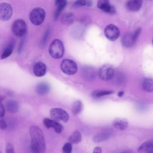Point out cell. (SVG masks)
I'll use <instances>...</instances> for the list:
<instances>
[{
    "instance_id": "6da1fadb",
    "label": "cell",
    "mask_w": 153,
    "mask_h": 153,
    "mask_svg": "<svg viewBox=\"0 0 153 153\" xmlns=\"http://www.w3.org/2000/svg\"><path fill=\"white\" fill-rule=\"evenodd\" d=\"M31 138L30 148L35 153H44L46 150L45 142L43 133L41 129L35 125L31 126L29 128Z\"/></svg>"
},
{
    "instance_id": "7a4b0ae2",
    "label": "cell",
    "mask_w": 153,
    "mask_h": 153,
    "mask_svg": "<svg viewBox=\"0 0 153 153\" xmlns=\"http://www.w3.org/2000/svg\"><path fill=\"white\" fill-rule=\"evenodd\" d=\"M48 51L50 55L54 59H59L62 58L64 52L62 42L58 39H54L50 45Z\"/></svg>"
},
{
    "instance_id": "3957f363",
    "label": "cell",
    "mask_w": 153,
    "mask_h": 153,
    "mask_svg": "<svg viewBox=\"0 0 153 153\" xmlns=\"http://www.w3.org/2000/svg\"><path fill=\"white\" fill-rule=\"evenodd\" d=\"M45 16L44 10L40 7L33 9L29 15V19L31 22L35 25H39L44 21Z\"/></svg>"
},
{
    "instance_id": "277c9868",
    "label": "cell",
    "mask_w": 153,
    "mask_h": 153,
    "mask_svg": "<svg viewBox=\"0 0 153 153\" xmlns=\"http://www.w3.org/2000/svg\"><path fill=\"white\" fill-rule=\"evenodd\" d=\"M12 30L14 34L17 37L24 36L27 32V26L25 22L22 19L15 20L13 24Z\"/></svg>"
},
{
    "instance_id": "5b68a950",
    "label": "cell",
    "mask_w": 153,
    "mask_h": 153,
    "mask_svg": "<svg viewBox=\"0 0 153 153\" xmlns=\"http://www.w3.org/2000/svg\"><path fill=\"white\" fill-rule=\"evenodd\" d=\"M61 69L65 74L68 75L75 74L77 70V66L76 62L69 59H65L61 64Z\"/></svg>"
},
{
    "instance_id": "8992f818",
    "label": "cell",
    "mask_w": 153,
    "mask_h": 153,
    "mask_svg": "<svg viewBox=\"0 0 153 153\" xmlns=\"http://www.w3.org/2000/svg\"><path fill=\"white\" fill-rule=\"evenodd\" d=\"M50 116L52 118L56 121L62 120L66 123L69 119L68 114L64 110L59 108H52L50 111Z\"/></svg>"
},
{
    "instance_id": "52a82bcc",
    "label": "cell",
    "mask_w": 153,
    "mask_h": 153,
    "mask_svg": "<svg viewBox=\"0 0 153 153\" xmlns=\"http://www.w3.org/2000/svg\"><path fill=\"white\" fill-rule=\"evenodd\" d=\"M13 13V9L9 4L3 2L0 4V20L6 21L9 20Z\"/></svg>"
},
{
    "instance_id": "ba28073f",
    "label": "cell",
    "mask_w": 153,
    "mask_h": 153,
    "mask_svg": "<svg viewBox=\"0 0 153 153\" xmlns=\"http://www.w3.org/2000/svg\"><path fill=\"white\" fill-rule=\"evenodd\" d=\"M114 73V70L112 66L109 65H105L100 68L98 75L101 79L107 81L112 78Z\"/></svg>"
},
{
    "instance_id": "9c48e42d",
    "label": "cell",
    "mask_w": 153,
    "mask_h": 153,
    "mask_svg": "<svg viewBox=\"0 0 153 153\" xmlns=\"http://www.w3.org/2000/svg\"><path fill=\"white\" fill-rule=\"evenodd\" d=\"M104 32L106 37L112 41H114L117 39L120 33L118 28L113 24L107 25L105 28Z\"/></svg>"
},
{
    "instance_id": "30bf717a",
    "label": "cell",
    "mask_w": 153,
    "mask_h": 153,
    "mask_svg": "<svg viewBox=\"0 0 153 153\" xmlns=\"http://www.w3.org/2000/svg\"><path fill=\"white\" fill-rule=\"evenodd\" d=\"M97 6L101 10L110 14H114L116 12L115 8L110 4L109 0H99Z\"/></svg>"
},
{
    "instance_id": "8fae6325",
    "label": "cell",
    "mask_w": 153,
    "mask_h": 153,
    "mask_svg": "<svg viewBox=\"0 0 153 153\" xmlns=\"http://www.w3.org/2000/svg\"><path fill=\"white\" fill-rule=\"evenodd\" d=\"M43 123L47 128H53L56 132L61 133L63 130V126L56 121L48 118H45L43 120Z\"/></svg>"
},
{
    "instance_id": "7c38bea8",
    "label": "cell",
    "mask_w": 153,
    "mask_h": 153,
    "mask_svg": "<svg viewBox=\"0 0 153 153\" xmlns=\"http://www.w3.org/2000/svg\"><path fill=\"white\" fill-rule=\"evenodd\" d=\"M137 150L139 153H153V140H150L143 143L138 148Z\"/></svg>"
},
{
    "instance_id": "4fadbf2b",
    "label": "cell",
    "mask_w": 153,
    "mask_h": 153,
    "mask_svg": "<svg viewBox=\"0 0 153 153\" xmlns=\"http://www.w3.org/2000/svg\"><path fill=\"white\" fill-rule=\"evenodd\" d=\"M46 65L41 62L36 63L34 66L33 73L37 76L41 77L44 76L46 73Z\"/></svg>"
},
{
    "instance_id": "5bb4252c",
    "label": "cell",
    "mask_w": 153,
    "mask_h": 153,
    "mask_svg": "<svg viewBox=\"0 0 153 153\" xmlns=\"http://www.w3.org/2000/svg\"><path fill=\"white\" fill-rule=\"evenodd\" d=\"M113 126L121 130L126 129L128 126V122L126 119L120 118H117L113 121Z\"/></svg>"
},
{
    "instance_id": "9a60e30c",
    "label": "cell",
    "mask_w": 153,
    "mask_h": 153,
    "mask_svg": "<svg viewBox=\"0 0 153 153\" xmlns=\"http://www.w3.org/2000/svg\"><path fill=\"white\" fill-rule=\"evenodd\" d=\"M143 0H129L127 2L126 7L129 10L137 11L141 7Z\"/></svg>"
},
{
    "instance_id": "2e32d148",
    "label": "cell",
    "mask_w": 153,
    "mask_h": 153,
    "mask_svg": "<svg viewBox=\"0 0 153 153\" xmlns=\"http://www.w3.org/2000/svg\"><path fill=\"white\" fill-rule=\"evenodd\" d=\"M135 41L134 39L133 34L127 33L122 37L121 39V43L122 45L126 47H131L134 43Z\"/></svg>"
},
{
    "instance_id": "e0dca14e",
    "label": "cell",
    "mask_w": 153,
    "mask_h": 153,
    "mask_svg": "<svg viewBox=\"0 0 153 153\" xmlns=\"http://www.w3.org/2000/svg\"><path fill=\"white\" fill-rule=\"evenodd\" d=\"M15 44L14 39H12L4 49L1 56V59H4L10 56L14 49Z\"/></svg>"
},
{
    "instance_id": "ac0fdd59",
    "label": "cell",
    "mask_w": 153,
    "mask_h": 153,
    "mask_svg": "<svg viewBox=\"0 0 153 153\" xmlns=\"http://www.w3.org/2000/svg\"><path fill=\"white\" fill-rule=\"evenodd\" d=\"M111 135V133L109 131H102L94 135L93 137V140L96 143L104 141L108 139Z\"/></svg>"
},
{
    "instance_id": "d6986e66",
    "label": "cell",
    "mask_w": 153,
    "mask_h": 153,
    "mask_svg": "<svg viewBox=\"0 0 153 153\" xmlns=\"http://www.w3.org/2000/svg\"><path fill=\"white\" fill-rule=\"evenodd\" d=\"M50 89V86L48 84L45 82H41L37 85L36 91L38 94L42 95L48 94Z\"/></svg>"
},
{
    "instance_id": "ffe728a7",
    "label": "cell",
    "mask_w": 153,
    "mask_h": 153,
    "mask_svg": "<svg viewBox=\"0 0 153 153\" xmlns=\"http://www.w3.org/2000/svg\"><path fill=\"white\" fill-rule=\"evenodd\" d=\"M6 108L8 112L15 113L18 111L19 105L17 102L15 100H9L6 103Z\"/></svg>"
},
{
    "instance_id": "44dd1931",
    "label": "cell",
    "mask_w": 153,
    "mask_h": 153,
    "mask_svg": "<svg viewBox=\"0 0 153 153\" xmlns=\"http://www.w3.org/2000/svg\"><path fill=\"white\" fill-rule=\"evenodd\" d=\"M142 88L144 90L148 92H152L153 90L152 79L149 77L144 79L142 82Z\"/></svg>"
},
{
    "instance_id": "7402d4cb",
    "label": "cell",
    "mask_w": 153,
    "mask_h": 153,
    "mask_svg": "<svg viewBox=\"0 0 153 153\" xmlns=\"http://www.w3.org/2000/svg\"><path fill=\"white\" fill-rule=\"evenodd\" d=\"M74 14L68 12L64 14L61 19L62 22L64 24L69 25L73 22L74 19Z\"/></svg>"
},
{
    "instance_id": "603a6c76",
    "label": "cell",
    "mask_w": 153,
    "mask_h": 153,
    "mask_svg": "<svg viewBox=\"0 0 153 153\" xmlns=\"http://www.w3.org/2000/svg\"><path fill=\"white\" fill-rule=\"evenodd\" d=\"M81 134L78 131L73 133L68 138V142L72 144L78 143L81 141Z\"/></svg>"
},
{
    "instance_id": "cb8c5ba5",
    "label": "cell",
    "mask_w": 153,
    "mask_h": 153,
    "mask_svg": "<svg viewBox=\"0 0 153 153\" xmlns=\"http://www.w3.org/2000/svg\"><path fill=\"white\" fill-rule=\"evenodd\" d=\"M83 104L80 100H76L73 103L72 106V111L74 114L79 113L82 110Z\"/></svg>"
},
{
    "instance_id": "d4e9b609",
    "label": "cell",
    "mask_w": 153,
    "mask_h": 153,
    "mask_svg": "<svg viewBox=\"0 0 153 153\" xmlns=\"http://www.w3.org/2000/svg\"><path fill=\"white\" fill-rule=\"evenodd\" d=\"M66 4L67 1L65 0L57 5V7L53 16V19L54 21L57 20L60 13L66 6Z\"/></svg>"
},
{
    "instance_id": "484cf974",
    "label": "cell",
    "mask_w": 153,
    "mask_h": 153,
    "mask_svg": "<svg viewBox=\"0 0 153 153\" xmlns=\"http://www.w3.org/2000/svg\"><path fill=\"white\" fill-rule=\"evenodd\" d=\"M114 92L112 91L98 90L94 92L92 96L94 97H100L105 95L111 94Z\"/></svg>"
},
{
    "instance_id": "4316f807",
    "label": "cell",
    "mask_w": 153,
    "mask_h": 153,
    "mask_svg": "<svg viewBox=\"0 0 153 153\" xmlns=\"http://www.w3.org/2000/svg\"><path fill=\"white\" fill-rule=\"evenodd\" d=\"M72 149V143L68 142L65 143L62 148V151L64 153H71Z\"/></svg>"
},
{
    "instance_id": "83f0119b",
    "label": "cell",
    "mask_w": 153,
    "mask_h": 153,
    "mask_svg": "<svg viewBox=\"0 0 153 153\" xmlns=\"http://www.w3.org/2000/svg\"><path fill=\"white\" fill-rule=\"evenodd\" d=\"M86 0H77L75 1L72 4L74 7H79L86 5Z\"/></svg>"
},
{
    "instance_id": "f1b7e54d",
    "label": "cell",
    "mask_w": 153,
    "mask_h": 153,
    "mask_svg": "<svg viewBox=\"0 0 153 153\" xmlns=\"http://www.w3.org/2000/svg\"><path fill=\"white\" fill-rule=\"evenodd\" d=\"M6 152L7 153H14L15 150L12 144L9 143L7 144L6 148Z\"/></svg>"
},
{
    "instance_id": "f546056e",
    "label": "cell",
    "mask_w": 153,
    "mask_h": 153,
    "mask_svg": "<svg viewBox=\"0 0 153 153\" xmlns=\"http://www.w3.org/2000/svg\"><path fill=\"white\" fill-rule=\"evenodd\" d=\"M5 112L4 107L1 102L0 101V117H3Z\"/></svg>"
},
{
    "instance_id": "4dcf8cb0",
    "label": "cell",
    "mask_w": 153,
    "mask_h": 153,
    "mask_svg": "<svg viewBox=\"0 0 153 153\" xmlns=\"http://www.w3.org/2000/svg\"><path fill=\"white\" fill-rule=\"evenodd\" d=\"M7 127V124L4 120L3 118L0 119V128L3 130L5 129Z\"/></svg>"
},
{
    "instance_id": "1f68e13d",
    "label": "cell",
    "mask_w": 153,
    "mask_h": 153,
    "mask_svg": "<svg viewBox=\"0 0 153 153\" xmlns=\"http://www.w3.org/2000/svg\"><path fill=\"white\" fill-rule=\"evenodd\" d=\"M141 31V28H139L137 29L133 34V36L134 39L136 41L138 37L140 34Z\"/></svg>"
},
{
    "instance_id": "d6a6232c",
    "label": "cell",
    "mask_w": 153,
    "mask_h": 153,
    "mask_svg": "<svg viewBox=\"0 0 153 153\" xmlns=\"http://www.w3.org/2000/svg\"><path fill=\"white\" fill-rule=\"evenodd\" d=\"M102 150L101 148L99 147H96L94 149L93 153H101L102 152Z\"/></svg>"
},
{
    "instance_id": "836d02e7",
    "label": "cell",
    "mask_w": 153,
    "mask_h": 153,
    "mask_svg": "<svg viewBox=\"0 0 153 153\" xmlns=\"http://www.w3.org/2000/svg\"><path fill=\"white\" fill-rule=\"evenodd\" d=\"M23 39H22L20 42V43L19 45V47L18 49V52L19 53H20L21 52V50L22 49V48L23 46Z\"/></svg>"
},
{
    "instance_id": "e575fe53",
    "label": "cell",
    "mask_w": 153,
    "mask_h": 153,
    "mask_svg": "<svg viewBox=\"0 0 153 153\" xmlns=\"http://www.w3.org/2000/svg\"><path fill=\"white\" fill-rule=\"evenodd\" d=\"M86 5L88 7H91L93 4V1L92 0H86Z\"/></svg>"
},
{
    "instance_id": "d590c367",
    "label": "cell",
    "mask_w": 153,
    "mask_h": 153,
    "mask_svg": "<svg viewBox=\"0 0 153 153\" xmlns=\"http://www.w3.org/2000/svg\"><path fill=\"white\" fill-rule=\"evenodd\" d=\"M65 0H55V4L56 5H57Z\"/></svg>"
},
{
    "instance_id": "8d00e7d4",
    "label": "cell",
    "mask_w": 153,
    "mask_h": 153,
    "mask_svg": "<svg viewBox=\"0 0 153 153\" xmlns=\"http://www.w3.org/2000/svg\"><path fill=\"white\" fill-rule=\"evenodd\" d=\"M124 94V92L123 91H119L118 94V96L119 97H122Z\"/></svg>"
},
{
    "instance_id": "74e56055",
    "label": "cell",
    "mask_w": 153,
    "mask_h": 153,
    "mask_svg": "<svg viewBox=\"0 0 153 153\" xmlns=\"http://www.w3.org/2000/svg\"><path fill=\"white\" fill-rule=\"evenodd\" d=\"M2 98H1L0 97V101L1 102V100H2V99H1Z\"/></svg>"
},
{
    "instance_id": "f35d334b",
    "label": "cell",
    "mask_w": 153,
    "mask_h": 153,
    "mask_svg": "<svg viewBox=\"0 0 153 153\" xmlns=\"http://www.w3.org/2000/svg\"></svg>"
}]
</instances>
